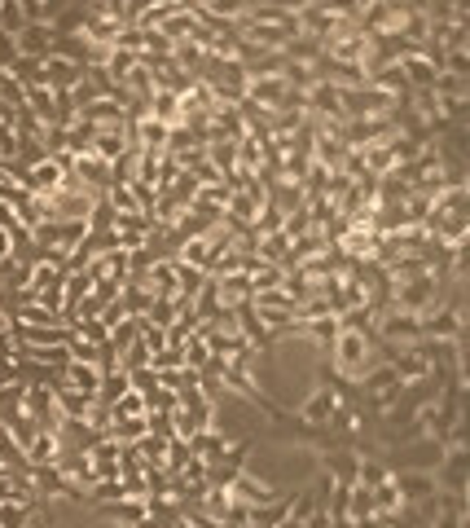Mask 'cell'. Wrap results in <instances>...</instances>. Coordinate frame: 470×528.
<instances>
[{"mask_svg": "<svg viewBox=\"0 0 470 528\" xmlns=\"http://www.w3.org/2000/svg\"><path fill=\"white\" fill-rule=\"evenodd\" d=\"M435 489L440 493H466V480H470V458L466 449H444V458L435 463Z\"/></svg>", "mask_w": 470, "mask_h": 528, "instance_id": "cell-1", "label": "cell"}, {"mask_svg": "<svg viewBox=\"0 0 470 528\" xmlns=\"http://www.w3.org/2000/svg\"><path fill=\"white\" fill-rule=\"evenodd\" d=\"M66 181H71V176H66V172H62L53 158H45V163L27 167V176H22L18 185H22L27 194H36V199H45V203H49V199L57 194V190H62V185H66Z\"/></svg>", "mask_w": 470, "mask_h": 528, "instance_id": "cell-2", "label": "cell"}, {"mask_svg": "<svg viewBox=\"0 0 470 528\" xmlns=\"http://www.w3.org/2000/svg\"><path fill=\"white\" fill-rule=\"evenodd\" d=\"M229 498H233V502H242V507H251V511H264V507H273L281 493H277L273 484L256 480L251 472H238V480L229 484Z\"/></svg>", "mask_w": 470, "mask_h": 528, "instance_id": "cell-3", "label": "cell"}, {"mask_svg": "<svg viewBox=\"0 0 470 528\" xmlns=\"http://www.w3.org/2000/svg\"><path fill=\"white\" fill-rule=\"evenodd\" d=\"M391 480H396V489H400V502H409V507L440 493V489H435V475L418 472V467H391Z\"/></svg>", "mask_w": 470, "mask_h": 528, "instance_id": "cell-4", "label": "cell"}, {"mask_svg": "<svg viewBox=\"0 0 470 528\" xmlns=\"http://www.w3.org/2000/svg\"><path fill=\"white\" fill-rule=\"evenodd\" d=\"M334 405H339V392H334V387L321 379V383L313 387V396L299 405V414H295V419L304 422V427H325V419L334 414Z\"/></svg>", "mask_w": 470, "mask_h": 528, "instance_id": "cell-5", "label": "cell"}, {"mask_svg": "<svg viewBox=\"0 0 470 528\" xmlns=\"http://www.w3.org/2000/svg\"><path fill=\"white\" fill-rule=\"evenodd\" d=\"M80 80H84V66H75V62H66V57H45V89L71 93Z\"/></svg>", "mask_w": 470, "mask_h": 528, "instance_id": "cell-6", "label": "cell"}, {"mask_svg": "<svg viewBox=\"0 0 470 528\" xmlns=\"http://www.w3.org/2000/svg\"><path fill=\"white\" fill-rule=\"evenodd\" d=\"M62 379H66V387H71V392H80L84 401H97V387H102V370H97V366H84V362H66Z\"/></svg>", "mask_w": 470, "mask_h": 528, "instance_id": "cell-7", "label": "cell"}, {"mask_svg": "<svg viewBox=\"0 0 470 528\" xmlns=\"http://www.w3.org/2000/svg\"><path fill=\"white\" fill-rule=\"evenodd\" d=\"M13 45H18V57H31V62H45L53 49V31L49 27H22L18 36H13Z\"/></svg>", "mask_w": 470, "mask_h": 528, "instance_id": "cell-8", "label": "cell"}, {"mask_svg": "<svg viewBox=\"0 0 470 528\" xmlns=\"http://www.w3.org/2000/svg\"><path fill=\"white\" fill-rule=\"evenodd\" d=\"M57 454H62V445H57V436H49V431H40V436L27 445V463H31V467H53Z\"/></svg>", "mask_w": 470, "mask_h": 528, "instance_id": "cell-9", "label": "cell"}, {"mask_svg": "<svg viewBox=\"0 0 470 528\" xmlns=\"http://www.w3.org/2000/svg\"><path fill=\"white\" fill-rule=\"evenodd\" d=\"M146 431H150L146 414H141V419H114V422H110V436H114L119 445H137V440H141Z\"/></svg>", "mask_w": 470, "mask_h": 528, "instance_id": "cell-10", "label": "cell"}, {"mask_svg": "<svg viewBox=\"0 0 470 528\" xmlns=\"http://www.w3.org/2000/svg\"><path fill=\"white\" fill-rule=\"evenodd\" d=\"M45 502V498H40ZM31 507L36 502H4L0 507V528H31Z\"/></svg>", "mask_w": 470, "mask_h": 528, "instance_id": "cell-11", "label": "cell"}, {"mask_svg": "<svg viewBox=\"0 0 470 528\" xmlns=\"http://www.w3.org/2000/svg\"><path fill=\"white\" fill-rule=\"evenodd\" d=\"M141 414H146V396H141V392H132V387H128L114 405H110V419H141Z\"/></svg>", "mask_w": 470, "mask_h": 528, "instance_id": "cell-12", "label": "cell"}, {"mask_svg": "<svg viewBox=\"0 0 470 528\" xmlns=\"http://www.w3.org/2000/svg\"><path fill=\"white\" fill-rule=\"evenodd\" d=\"M22 27H27L22 0H0V31H4V36H18Z\"/></svg>", "mask_w": 470, "mask_h": 528, "instance_id": "cell-13", "label": "cell"}, {"mask_svg": "<svg viewBox=\"0 0 470 528\" xmlns=\"http://www.w3.org/2000/svg\"><path fill=\"white\" fill-rule=\"evenodd\" d=\"M13 62H18V45H13V36L0 31V71H9Z\"/></svg>", "mask_w": 470, "mask_h": 528, "instance_id": "cell-14", "label": "cell"}, {"mask_svg": "<svg viewBox=\"0 0 470 528\" xmlns=\"http://www.w3.org/2000/svg\"><path fill=\"white\" fill-rule=\"evenodd\" d=\"M4 502H13V484H9V480H0V507H4Z\"/></svg>", "mask_w": 470, "mask_h": 528, "instance_id": "cell-15", "label": "cell"}, {"mask_svg": "<svg viewBox=\"0 0 470 528\" xmlns=\"http://www.w3.org/2000/svg\"><path fill=\"white\" fill-rule=\"evenodd\" d=\"M9 251H13V243H9V234H4V229H0V260H4V256H9Z\"/></svg>", "mask_w": 470, "mask_h": 528, "instance_id": "cell-16", "label": "cell"}, {"mask_svg": "<svg viewBox=\"0 0 470 528\" xmlns=\"http://www.w3.org/2000/svg\"><path fill=\"white\" fill-rule=\"evenodd\" d=\"M9 475H13V472H9V467H4V463H0V480H9Z\"/></svg>", "mask_w": 470, "mask_h": 528, "instance_id": "cell-17", "label": "cell"}]
</instances>
